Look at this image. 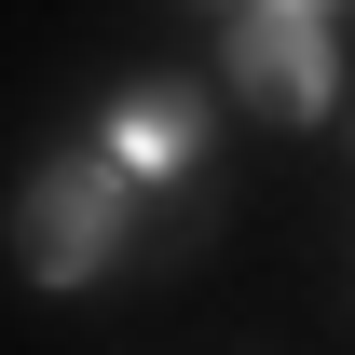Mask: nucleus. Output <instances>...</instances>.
Segmentation results:
<instances>
[{"mask_svg":"<svg viewBox=\"0 0 355 355\" xmlns=\"http://www.w3.org/2000/svg\"><path fill=\"white\" fill-rule=\"evenodd\" d=\"M123 191H137V178L110 164V150L42 164L28 191H14V260L42 273V287H96V273L123 260Z\"/></svg>","mask_w":355,"mask_h":355,"instance_id":"obj_1","label":"nucleus"},{"mask_svg":"<svg viewBox=\"0 0 355 355\" xmlns=\"http://www.w3.org/2000/svg\"><path fill=\"white\" fill-rule=\"evenodd\" d=\"M232 96L260 123H314L328 110V14L314 0H246L232 14Z\"/></svg>","mask_w":355,"mask_h":355,"instance_id":"obj_2","label":"nucleus"},{"mask_svg":"<svg viewBox=\"0 0 355 355\" xmlns=\"http://www.w3.org/2000/svg\"><path fill=\"white\" fill-rule=\"evenodd\" d=\"M191 150H205V96L191 83H137L123 110H110V164L123 178H178Z\"/></svg>","mask_w":355,"mask_h":355,"instance_id":"obj_3","label":"nucleus"},{"mask_svg":"<svg viewBox=\"0 0 355 355\" xmlns=\"http://www.w3.org/2000/svg\"><path fill=\"white\" fill-rule=\"evenodd\" d=\"M314 14H328V0H314Z\"/></svg>","mask_w":355,"mask_h":355,"instance_id":"obj_4","label":"nucleus"}]
</instances>
